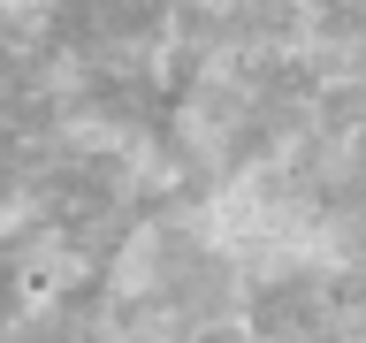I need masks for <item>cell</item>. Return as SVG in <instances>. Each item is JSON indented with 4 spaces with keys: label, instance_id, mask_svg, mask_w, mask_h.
<instances>
[{
    "label": "cell",
    "instance_id": "cell-1",
    "mask_svg": "<svg viewBox=\"0 0 366 343\" xmlns=\"http://www.w3.org/2000/svg\"><path fill=\"white\" fill-rule=\"evenodd\" d=\"M23 229V199H0V237H16Z\"/></svg>",
    "mask_w": 366,
    "mask_h": 343
}]
</instances>
